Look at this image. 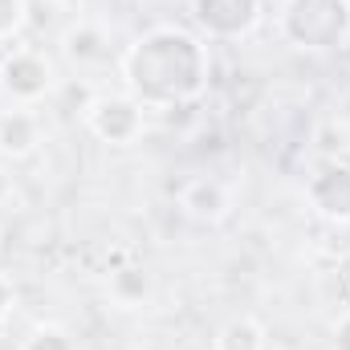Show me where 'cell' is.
<instances>
[{
    "mask_svg": "<svg viewBox=\"0 0 350 350\" xmlns=\"http://www.w3.org/2000/svg\"><path fill=\"white\" fill-rule=\"evenodd\" d=\"M106 301H110L114 310H126V314L147 310V306L155 301V277H151V269L139 265V261L114 265V269L106 273Z\"/></svg>",
    "mask_w": 350,
    "mask_h": 350,
    "instance_id": "cell-10",
    "label": "cell"
},
{
    "mask_svg": "<svg viewBox=\"0 0 350 350\" xmlns=\"http://www.w3.org/2000/svg\"><path fill=\"white\" fill-rule=\"evenodd\" d=\"M212 350H269V334L253 314H237L212 334Z\"/></svg>",
    "mask_w": 350,
    "mask_h": 350,
    "instance_id": "cell-11",
    "label": "cell"
},
{
    "mask_svg": "<svg viewBox=\"0 0 350 350\" xmlns=\"http://www.w3.org/2000/svg\"><path fill=\"white\" fill-rule=\"evenodd\" d=\"M53 8H62V12H70V16H90V12L98 8V0H53Z\"/></svg>",
    "mask_w": 350,
    "mask_h": 350,
    "instance_id": "cell-16",
    "label": "cell"
},
{
    "mask_svg": "<svg viewBox=\"0 0 350 350\" xmlns=\"http://www.w3.org/2000/svg\"><path fill=\"white\" fill-rule=\"evenodd\" d=\"M12 310H16V289H12V277L0 273V326L12 318Z\"/></svg>",
    "mask_w": 350,
    "mask_h": 350,
    "instance_id": "cell-15",
    "label": "cell"
},
{
    "mask_svg": "<svg viewBox=\"0 0 350 350\" xmlns=\"http://www.w3.org/2000/svg\"><path fill=\"white\" fill-rule=\"evenodd\" d=\"M191 21L204 41H245L261 29L265 0H191Z\"/></svg>",
    "mask_w": 350,
    "mask_h": 350,
    "instance_id": "cell-5",
    "label": "cell"
},
{
    "mask_svg": "<svg viewBox=\"0 0 350 350\" xmlns=\"http://www.w3.org/2000/svg\"><path fill=\"white\" fill-rule=\"evenodd\" d=\"M45 143V118L41 110L29 106H4L0 110V159L4 163H25L41 151Z\"/></svg>",
    "mask_w": 350,
    "mask_h": 350,
    "instance_id": "cell-8",
    "label": "cell"
},
{
    "mask_svg": "<svg viewBox=\"0 0 350 350\" xmlns=\"http://www.w3.org/2000/svg\"><path fill=\"white\" fill-rule=\"evenodd\" d=\"M330 350H350V310H342L330 326Z\"/></svg>",
    "mask_w": 350,
    "mask_h": 350,
    "instance_id": "cell-14",
    "label": "cell"
},
{
    "mask_svg": "<svg viewBox=\"0 0 350 350\" xmlns=\"http://www.w3.org/2000/svg\"><path fill=\"white\" fill-rule=\"evenodd\" d=\"M21 350H78L74 334L57 322H37L33 330H25L21 338Z\"/></svg>",
    "mask_w": 350,
    "mask_h": 350,
    "instance_id": "cell-12",
    "label": "cell"
},
{
    "mask_svg": "<svg viewBox=\"0 0 350 350\" xmlns=\"http://www.w3.org/2000/svg\"><path fill=\"white\" fill-rule=\"evenodd\" d=\"M118 82L147 114H172L208 94L212 49L183 25H151L118 53Z\"/></svg>",
    "mask_w": 350,
    "mask_h": 350,
    "instance_id": "cell-1",
    "label": "cell"
},
{
    "mask_svg": "<svg viewBox=\"0 0 350 350\" xmlns=\"http://www.w3.org/2000/svg\"><path fill=\"white\" fill-rule=\"evenodd\" d=\"M4 200H12V175H8L4 159H0V204H4Z\"/></svg>",
    "mask_w": 350,
    "mask_h": 350,
    "instance_id": "cell-17",
    "label": "cell"
},
{
    "mask_svg": "<svg viewBox=\"0 0 350 350\" xmlns=\"http://www.w3.org/2000/svg\"><path fill=\"white\" fill-rule=\"evenodd\" d=\"M57 49L70 66L78 70H94V66H106L110 62V29L98 21V16H74L62 37H57Z\"/></svg>",
    "mask_w": 350,
    "mask_h": 350,
    "instance_id": "cell-9",
    "label": "cell"
},
{
    "mask_svg": "<svg viewBox=\"0 0 350 350\" xmlns=\"http://www.w3.org/2000/svg\"><path fill=\"white\" fill-rule=\"evenodd\" d=\"M301 196L322 224L350 228V159H318V167L306 175Z\"/></svg>",
    "mask_w": 350,
    "mask_h": 350,
    "instance_id": "cell-6",
    "label": "cell"
},
{
    "mask_svg": "<svg viewBox=\"0 0 350 350\" xmlns=\"http://www.w3.org/2000/svg\"><path fill=\"white\" fill-rule=\"evenodd\" d=\"M25 25H29V0H0V49L21 41Z\"/></svg>",
    "mask_w": 350,
    "mask_h": 350,
    "instance_id": "cell-13",
    "label": "cell"
},
{
    "mask_svg": "<svg viewBox=\"0 0 350 350\" xmlns=\"http://www.w3.org/2000/svg\"><path fill=\"white\" fill-rule=\"evenodd\" d=\"M62 90L57 62L29 41H12L0 49V98L4 106H29L41 110L45 102H53Z\"/></svg>",
    "mask_w": 350,
    "mask_h": 350,
    "instance_id": "cell-3",
    "label": "cell"
},
{
    "mask_svg": "<svg viewBox=\"0 0 350 350\" xmlns=\"http://www.w3.org/2000/svg\"><path fill=\"white\" fill-rule=\"evenodd\" d=\"M0 257H4V232H0Z\"/></svg>",
    "mask_w": 350,
    "mask_h": 350,
    "instance_id": "cell-18",
    "label": "cell"
},
{
    "mask_svg": "<svg viewBox=\"0 0 350 350\" xmlns=\"http://www.w3.org/2000/svg\"><path fill=\"white\" fill-rule=\"evenodd\" d=\"M175 208L191 220V224H204V228H216L232 216V191L224 179L216 175H187L179 187H175Z\"/></svg>",
    "mask_w": 350,
    "mask_h": 350,
    "instance_id": "cell-7",
    "label": "cell"
},
{
    "mask_svg": "<svg viewBox=\"0 0 350 350\" xmlns=\"http://www.w3.org/2000/svg\"><path fill=\"white\" fill-rule=\"evenodd\" d=\"M82 126L106 147H135L147 135V110L131 94H94L82 110Z\"/></svg>",
    "mask_w": 350,
    "mask_h": 350,
    "instance_id": "cell-4",
    "label": "cell"
},
{
    "mask_svg": "<svg viewBox=\"0 0 350 350\" xmlns=\"http://www.w3.org/2000/svg\"><path fill=\"white\" fill-rule=\"evenodd\" d=\"M277 33L289 49L330 53L350 45V0H285Z\"/></svg>",
    "mask_w": 350,
    "mask_h": 350,
    "instance_id": "cell-2",
    "label": "cell"
}]
</instances>
